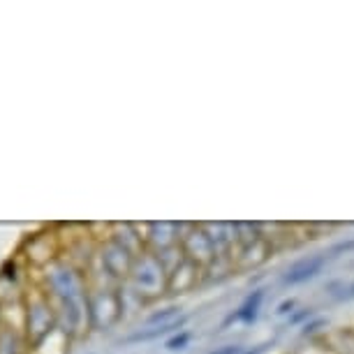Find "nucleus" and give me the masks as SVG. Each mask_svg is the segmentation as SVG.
<instances>
[{"mask_svg": "<svg viewBox=\"0 0 354 354\" xmlns=\"http://www.w3.org/2000/svg\"><path fill=\"white\" fill-rule=\"evenodd\" d=\"M324 266V255H315V257H308V259H301L287 271L285 276V283L290 285H297V283H304V280L313 278L315 273H319V269Z\"/></svg>", "mask_w": 354, "mask_h": 354, "instance_id": "f257e3e1", "label": "nucleus"}, {"mask_svg": "<svg viewBox=\"0 0 354 354\" xmlns=\"http://www.w3.org/2000/svg\"><path fill=\"white\" fill-rule=\"evenodd\" d=\"M183 324H185V317H178V319H174V322H169V324H160V326H156V329H151V331L137 333V336L128 338V343H139V340H151V338L165 336V333H169L174 329H181Z\"/></svg>", "mask_w": 354, "mask_h": 354, "instance_id": "f03ea898", "label": "nucleus"}, {"mask_svg": "<svg viewBox=\"0 0 354 354\" xmlns=\"http://www.w3.org/2000/svg\"><path fill=\"white\" fill-rule=\"evenodd\" d=\"M188 333H181V336H176V338H171L169 343H167V350H178V347H183L185 343H188Z\"/></svg>", "mask_w": 354, "mask_h": 354, "instance_id": "7ed1b4c3", "label": "nucleus"}, {"mask_svg": "<svg viewBox=\"0 0 354 354\" xmlns=\"http://www.w3.org/2000/svg\"><path fill=\"white\" fill-rule=\"evenodd\" d=\"M213 354H236V347H227V350H220V352H213Z\"/></svg>", "mask_w": 354, "mask_h": 354, "instance_id": "20e7f679", "label": "nucleus"}]
</instances>
